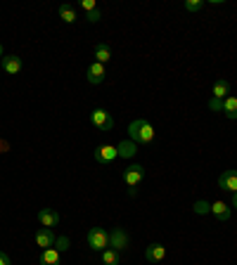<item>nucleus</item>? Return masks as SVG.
I'll return each mask as SVG.
<instances>
[{"mask_svg":"<svg viewBox=\"0 0 237 265\" xmlns=\"http://www.w3.org/2000/svg\"><path fill=\"white\" fill-rule=\"evenodd\" d=\"M209 109H211V111H223V100L211 97V100H209Z\"/></svg>","mask_w":237,"mask_h":265,"instance_id":"nucleus-23","label":"nucleus"},{"mask_svg":"<svg viewBox=\"0 0 237 265\" xmlns=\"http://www.w3.org/2000/svg\"><path fill=\"white\" fill-rule=\"evenodd\" d=\"M194 209H197V213H206V211H209V209H211V204L199 202V204H197V206H194Z\"/></svg>","mask_w":237,"mask_h":265,"instance_id":"nucleus-26","label":"nucleus"},{"mask_svg":"<svg viewBox=\"0 0 237 265\" xmlns=\"http://www.w3.org/2000/svg\"><path fill=\"white\" fill-rule=\"evenodd\" d=\"M164 256H166V246L164 244H150L145 249V258L150 263H159V261H164Z\"/></svg>","mask_w":237,"mask_h":265,"instance_id":"nucleus-13","label":"nucleus"},{"mask_svg":"<svg viewBox=\"0 0 237 265\" xmlns=\"http://www.w3.org/2000/svg\"><path fill=\"white\" fill-rule=\"evenodd\" d=\"M233 209H237V192L233 194Z\"/></svg>","mask_w":237,"mask_h":265,"instance_id":"nucleus-29","label":"nucleus"},{"mask_svg":"<svg viewBox=\"0 0 237 265\" xmlns=\"http://www.w3.org/2000/svg\"><path fill=\"white\" fill-rule=\"evenodd\" d=\"M0 152H7V142H0Z\"/></svg>","mask_w":237,"mask_h":265,"instance_id":"nucleus-28","label":"nucleus"},{"mask_svg":"<svg viewBox=\"0 0 237 265\" xmlns=\"http://www.w3.org/2000/svg\"><path fill=\"white\" fill-rule=\"evenodd\" d=\"M0 265H12V261H10V256L5 254V251H0Z\"/></svg>","mask_w":237,"mask_h":265,"instance_id":"nucleus-27","label":"nucleus"},{"mask_svg":"<svg viewBox=\"0 0 237 265\" xmlns=\"http://www.w3.org/2000/svg\"><path fill=\"white\" fill-rule=\"evenodd\" d=\"M102 263L105 265H118V251H114V249H105V251H102Z\"/></svg>","mask_w":237,"mask_h":265,"instance_id":"nucleus-20","label":"nucleus"},{"mask_svg":"<svg viewBox=\"0 0 237 265\" xmlns=\"http://www.w3.org/2000/svg\"><path fill=\"white\" fill-rule=\"evenodd\" d=\"M230 95V83H228L226 78H218L214 83V97L216 100H226Z\"/></svg>","mask_w":237,"mask_h":265,"instance_id":"nucleus-19","label":"nucleus"},{"mask_svg":"<svg viewBox=\"0 0 237 265\" xmlns=\"http://www.w3.org/2000/svg\"><path fill=\"white\" fill-rule=\"evenodd\" d=\"M59 263H62V254H59L55 246L41 251V265H59Z\"/></svg>","mask_w":237,"mask_h":265,"instance_id":"nucleus-14","label":"nucleus"},{"mask_svg":"<svg viewBox=\"0 0 237 265\" xmlns=\"http://www.w3.org/2000/svg\"><path fill=\"white\" fill-rule=\"evenodd\" d=\"M185 10H187V12L204 10V0H185Z\"/></svg>","mask_w":237,"mask_h":265,"instance_id":"nucleus-21","label":"nucleus"},{"mask_svg":"<svg viewBox=\"0 0 237 265\" xmlns=\"http://www.w3.org/2000/svg\"><path fill=\"white\" fill-rule=\"evenodd\" d=\"M55 239H57V237L53 234V230H50V227H41V230L36 232V244L41 246V251H43V249L55 246Z\"/></svg>","mask_w":237,"mask_h":265,"instance_id":"nucleus-9","label":"nucleus"},{"mask_svg":"<svg viewBox=\"0 0 237 265\" xmlns=\"http://www.w3.org/2000/svg\"><path fill=\"white\" fill-rule=\"evenodd\" d=\"M59 220H62V218H59V213L55 211V209H41V211H38V223L43 225V227H50V230H53V227L59 225Z\"/></svg>","mask_w":237,"mask_h":265,"instance_id":"nucleus-7","label":"nucleus"},{"mask_svg":"<svg viewBox=\"0 0 237 265\" xmlns=\"http://www.w3.org/2000/svg\"><path fill=\"white\" fill-rule=\"evenodd\" d=\"M105 64H100V62H93L90 66H88V83H93V85H100L102 81H105Z\"/></svg>","mask_w":237,"mask_h":265,"instance_id":"nucleus-10","label":"nucleus"},{"mask_svg":"<svg viewBox=\"0 0 237 265\" xmlns=\"http://www.w3.org/2000/svg\"><path fill=\"white\" fill-rule=\"evenodd\" d=\"M2 57H5V54H2V48H0V59H2Z\"/></svg>","mask_w":237,"mask_h":265,"instance_id":"nucleus-30","label":"nucleus"},{"mask_svg":"<svg viewBox=\"0 0 237 265\" xmlns=\"http://www.w3.org/2000/svg\"><path fill=\"white\" fill-rule=\"evenodd\" d=\"M0 64H2V69H5L7 74H19V71L24 69L22 59H19L17 54H5V57L0 59Z\"/></svg>","mask_w":237,"mask_h":265,"instance_id":"nucleus-11","label":"nucleus"},{"mask_svg":"<svg viewBox=\"0 0 237 265\" xmlns=\"http://www.w3.org/2000/svg\"><path fill=\"white\" fill-rule=\"evenodd\" d=\"M218 187L226 192H237V170H223L221 178H218Z\"/></svg>","mask_w":237,"mask_h":265,"instance_id":"nucleus-8","label":"nucleus"},{"mask_svg":"<svg viewBox=\"0 0 237 265\" xmlns=\"http://www.w3.org/2000/svg\"><path fill=\"white\" fill-rule=\"evenodd\" d=\"M69 244H71L69 237H57V239H55V249H57L59 254H64L66 249H69Z\"/></svg>","mask_w":237,"mask_h":265,"instance_id":"nucleus-22","label":"nucleus"},{"mask_svg":"<svg viewBox=\"0 0 237 265\" xmlns=\"http://www.w3.org/2000/svg\"><path fill=\"white\" fill-rule=\"evenodd\" d=\"M209 211L214 213L216 220H221V223H226V220H230V213H233V209L228 206L226 202H214L211 204V209Z\"/></svg>","mask_w":237,"mask_h":265,"instance_id":"nucleus-12","label":"nucleus"},{"mask_svg":"<svg viewBox=\"0 0 237 265\" xmlns=\"http://www.w3.org/2000/svg\"><path fill=\"white\" fill-rule=\"evenodd\" d=\"M118 149V157H123V159H130L135 152H138V145L133 142V140H126V142H118L117 145Z\"/></svg>","mask_w":237,"mask_h":265,"instance_id":"nucleus-17","label":"nucleus"},{"mask_svg":"<svg viewBox=\"0 0 237 265\" xmlns=\"http://www.w3.org/2000/svg\"><path fill=\"white\" fill-rule=\"evenodd\" d=\"M112 59V50H109L107 43H97L95 45V62L100 64H107Z\"/></svg>","mask_w":237,"mask_h":265,"instance_id":"nucleus-18","label":"nucleus"},{"mask_svg":"<svg viewBox=\"0 0 237 265\" xmlns=\"http://www.w3.org/2000/svg\"><path fill=\"white\" fill-rule=\"evenodd\" d=\"M142 178H145V168L140 163H133V166L123 170V182L130 187V197H135V187L142 182Z\"/></svg>","mask_w":237,"mask_h":265,"instance_id":"nucleus-2","label":"nucleus"},{"mask_svg":"<svg viewBox=\"0 0 237 265\" xmlns=\"http://www.w3.org/2000/svg\"><path fill=\"white\" fill-rule=\"evenodd\" d=\"M126 246H128V234H126V230L117 227L114 232H109V249H114V251H123Z\"/></svg>","mask_w":237,"mask_h":265,"instance_id":"nucleus-6","label":"nucleus"},{"mask_svg":"<svg viewBox=\"0 0 237 265\" xmlns=\"http://www.w3.org/2000/svg\"><path fill=\"white\" fill-rule=\"evenodd\" d=\"M57 14L62 17L64 24H74V21H78V12H76L74 5H62V7L57 10Z\"/></svg>","mask_w":237,"mask_h":265,"instance_id":"nucleus-15","label":"nucleus"},{"mask_svg":"<svg viewBox=\"0 0 237 265\" xmlns=\"http://www.w3.org/2000/svg\"><path fill=\"white\" fill-rule=\"evenodd\" d=\"M100 17H102V14H100V10L88 12V21H90V24H95V21H100Z\"/></svg>","mask_w":237,"mask_h":265,"instance_id":"nucleus-25","label":"nucleus"},{"mask_svg":"<svg viewBox=\"0 0 237 265\" xmlns=\"http://www.w3.org/2000/svg\"><path fill=\"white\" fill-rule=\"evenodd\" d=\"M128 135L135 145H150L152 140H154V128H152L150 121L135 118V121L128 126Z\"/></svg>","mask_w":237,"mask_h":265,"instance_id":"nucleus-1","label":"nucleus"},{"mask_svg":"<svg viewBox=\"0 0 237 265\" xmlns=\"http://www.w3.org/2000/svg\"><path fill=\"white\" fill-rule=\"evenodd\" d=\"M88 246L93 249V251H105L109 249V232H105L102 227H93L90 232H88Z\"/></svg>","mask_w":237,"mask_h":265,"instance_id":"nucleus-3","label":"nucleus"},{"mask_svg":"<svg viewBox=\"0 0 237 265\" xmlns=\"http://www.w3.org/2000/svg\"><path fill=\"white\" fill-rule=\"evenodd\" d=\"M223 114H226L228 118L237 121V97L235 95H228L226 100H223Z\"/></svg>","mask_w":237,"mask_h":265,"instance_id":"nucleus-16","label":"nucleus"},{"mask_svg":"<svg viewBox=\"0 0 237 265\" xmlns=\"http://www.w3.org/2000/svg\"><path fill=\"white\" fill-rule=\"evenodd\" d=\"M90 121H93V126H95L97 130H102V133H109V130L114 128V118H112V114L105 111V109H93V111H90Z\"/></svg>","mask_w":237,"mask_h":265,"instance_id":"nucleus-4","label":"nucleus"},{"mask_svg":"<svg viewBox=\"0 0 237 265\" xmlns=\"http://www.w3.org/2000/svg\"><path fill=\"white\" fill-rule=\"evenodd\" d=\"M81 10H86V12H93V10H97L95 0H81Z\"/></svg>","mask_w":237,"mask_h":265,"instance_id":"nucleus-24","label":"nucleus"},{"mask_svg":"<svg viewBox=\"0 0 237 265\" xmlns=\"http://www.w3.org/2000/svg\"><path fill=\"white\" fill-rule=\"evenodd\" d=\"M117 157H118L117 145H102V147L95 149V161L97 163H112Z\"/></svg>","mask_w":237,"mask_h":265,"instance_id":"nucleus-5","label":"nucleus"}]
</instances>
